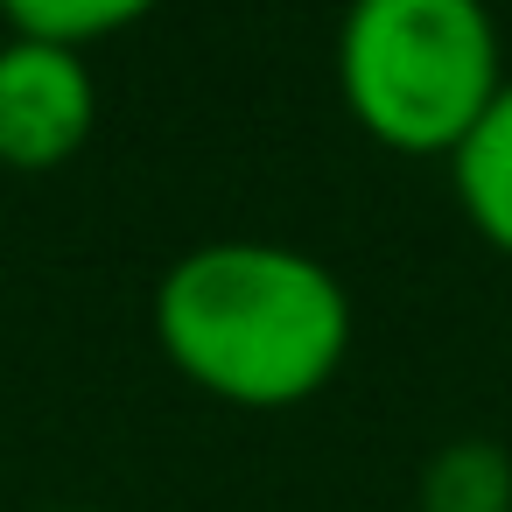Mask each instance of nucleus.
I'll return each instance as SVG.
<instances>
[{"label":"nucleus","instance_id":"nucleus-3","mask_svg":"<svg viewBox=\"0 0 512 512\" xmlns=\"http://www.w3.org/2000/svg\"><path fill=\"white\" fill-rule=\"evenodd\" d=\"M99 127V78L85 50L64 43H0V169L50 176Z\"/></svg>","mask_w":512,"mask_h":512},{"label":"nucleus","instance_id":"nucleus-2","mask_svg":"<svg viewBox=\"0 0 512 512\" xmlns=\"http://www.w3.org/2000/svg\"><path fill=\"white\" fill-rule=\"evenodd\" d=\"M505 85L484 0H351L337 22L344 113L393 155H456Z\"/></svg>","mask_w":512,"mask_h":512},{"label":"nucleus","instance_id":"nucleus-1","mask_svg":"<svg viewBox=\"0 0 512 512\" xmlns=\"http://www.w3.org/2000/svg\"><path fill=\"white\" fill-rule=\"evenodd\" d=\"M155 344L197 393L281 414L337 379L351 351V295L302 246L211 239L155 281Z\"/></svg>","mask_w":512,"mask_h":512},{"label":"nucleus","instance_id":"nucleus-4","mask_svg":"<svg viewBox=\"0 0 512 512\" xmlns=\"http://www.w3.org/2000/svg\"><path fill=\"white\" fill-rule=\"evenodd\" d=\"M449 176H456L463 218L512 260V78L498 85V99L470 127V141L449 155Z\"/></svg>","mask_w":512,"mask_h":512},{"label":"nucleus","instance_id":"nucleus-5","mask_svg":"<svg viewBox=\"0 0 512 512\" xmlns=\"http://www.w3.org/2000/svg\"><path fill=\"white\" fill-rule=\"evenodd\" d=\"M414 512H512V456L484 435H456L421 463Z\"/></svg>","mask_w":512,"mask_h":512},{"label":"nucleus","instance_id":"nucleus-6","mask_svg":"<svg viewBox=\"0 0 512 512\" xmlns=\"http://www.w3.org/2000/svg\"><path fill=\"white\" fill-rule=\"evenodd\" d=\"M162 0H0V22L8 36L29 43H64V50H92L134 22H148Z\"/></svg>","mask_w":512,"mask_h":512}]
</instances>
